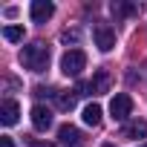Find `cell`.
Instances as JSON below:
<instances>
[{
    "mask_svg": "<svg viewBox=\"0 0 147 147\" xmlns=\"http://www.w3.org/2000/svg\"><path fill=\"white\" fill-rule=\"evenodd\" d=\"M110 113H113L115 121H127L130 113H133V98H130L127 92H118V95L110 101Z\"/></svg>",
    "mask_w": 147,
    "mask_h": 147,
    "instance_id": "277c9868",
    "label": "cell"
},
{
    "mask_svg": "<svg viewBox=\"0 0 147 147\" xmlns=\"http://www.w3.org/2000/svg\"><path fill=\"white\" fill-rule=\"evenodd\" d=\"M87 87H90V95H104L113 87V75L107 69H95V75H92V81H87Z\"/></svg>",
    "mask_w": 147,
    "mask_h": 147,
    "instance_id": "5b68a950",
    "label": "cell"
},
{
    "mask_svg": "<svg viewBox=\"0 0 147 147\" xmlns=\"http://www.w3.org/2000/svg\"><path fill=\"white\" fill-rule=\"evenodd\" d=\"M58 141H61L63 147H78V144H81V130L72 127V124H63V127L58 130Z\"/></svg>",
    "mask_w": 147,
    "mask_h": 147,
    "instance_id": "30bf717a",
    "label": "cell"
},
{
    "mask_svg": "<svg viewBox=\"0 0 147 147\" xmlns=\"http://www.w3.org/2000/svg\"><path fill=\"white\" fill-rule=\"evenodd\" d=\"M3 38L9 43H20L23 40V26H3Z\"/></svg>",
    "mask_w": 147,
    "mask_h": 147,
    "instance_id": "4fadbf2b",
    "label": "cell"
},
{
    "mask_svg": "<svg viewBox=\"0 0 147 147\" xmlns=\"http://www.w3.org/2000/svg\"><path fill=\"white\" fill-rule=\"evenodd\" d=\"M0 147H15V141H12V136H0Z\"/></svg>",
    "mask_w": 147,
    "mask_h": 147,
    "instance_id": "9a60e30c",
    "label": "cell"
},
{
    "mask_svg": "<svg viewBox=\"0 0 147 147\" xmlns=\"http://www.w3.org/2000/svg\"><path fill=\"white\" fill-rule=\"evenodd\" d=\"M20 63H23L26 69H32V72H46V69H49V46L40 43V40L23 46V52H20Z\"/></svg>",
    "mask_w": 147,
    "mask_h": 147,
    "instance_id": "6da1fadb",
    "label": "cell"
},
{
    "mask_svg": "<svg viewBox=\"0 0 147 147\" xmlns=\"http://www.w3.org/2000/svg\"><path fill=\"white\" fill-rule=\"evenodd\" d=\"M141 147H147V144H141Z\"/></svg>",
    "mask_w": 147,
    "mask_h": 147,
    "instance_id": "d6986e66",
    "label": "cell"
},
{
    "mask_svg": "<svg viewBox=\"0 0 147 147\" xmlns=\"http://www.w3.org/2000/svg\"><path fill=\"white\" fill-rule=\"evenodd\" d=\"M18 118H20V104L15 98H6L3 104H0V121H3L6 127H12V124H18Z\"/></svg>",
    "mask_w": 147,
    "mask_h": 147,
    "instance_id": "ba28073f",
    "label": "cell"
},
{
    "mask_svg": "<svg viewBox=\"0 0 147 147\" xmlns=\"http://www.w3.org/2000/svg\"><path fill=\"white\" fill-rule=\"evenodd\" d=\"M84 66H87V55H84V49H66V52H63V58H61V72H63V75L78 78Z\"/></svg>",
    "mask_w": 147,
    "mask_h": 147,
    "instance_id": "7a4b0ae2",
    "label": "cell"
},
{
    "mask_svg": "<svg viewBox=\"0 0 147 147\" xmlns=\"http://www.w3.org/2000/svg\"><path fill=\"white\" fill-rule=\"evenodd\" d=\"M144 136H147V121H141V118L127 121L121 127V138H127V141H136V138H144Z\"/></svg>",
    "mask_w": 147,
    "mask_h": 147,
    "instance_id": "9c48e42d",
    "label": "cell"
},
{
    "mask_svg": "<svg viewBox=\"0 0 147 147\" xmlns=\"http://www.w3.org/2000/svg\"><path fill=\"white\" fill-rule=\"evenodd\" d=\"M92 38H95V46H98L101 52H113V46H115V29H113L107 20H95Z\"/></svg>",
    "mask_w": 147,
    "mask_h": 147,
    "instance_id": "3957f363",
    "label": "cell"
},
{
    "mask_svg": "<svg viewBox=\"0 0 147 147\" xmlns=\"http://www.w3.org/2000/svg\"><path fill=\"white\" fill-rule=\"evenodd\" d=\"M32 127L40 130V133H46V130L52 127V110L43 107V104H35V107H32Z\"/></svg>",
    "mask_w": 147,
    "mask_h": 147,
    "instance_id": "8992f818",
    "label": "cell"
},
{
    "mask_svg": "<svg viewBox=\"0 0 147 147\" xmlns=\"http://www.w3.org/2000/svg\"><path fill=\"white\" fill-rule=\"evenodd\" d=\"M101 147H115V144H110V141H107V144H101Z\"/></svg>",
    "mask_w": 147,
    "mask_h": 147,
    "instance_id": "ac0fdd59",
    "label": "cell"
},
{
    "mask_svg": "<svg viewBox=\"0 0 147 147\" xmlns=\"http://www.w3.org/2000/svg\"><path fill=\"white\" fill-rule=\"evenodd\" d=\"M75 98H78V92H58L55 95V101H58L61 110H72V107H75Z\"/></svg>",
    "mask_w": 147,
    "mask_h": 147,
    "instance_id": "7c38bea8",
    "label": "cell"
},
{
    "mask_svg": "<svg viewBox=\"0 0 147 147\" xmlns=\"http://www.w3.org/2000/svg\"><path fill=\"white\" fill-rule=\"evenodd\" d=\"M29 15H32V23H46L55 15V6L49 3V0H35V3L29 6Z\"/></svg>",
    "mask_w": 147,
    "mask_h": 147,
    "instance_id": "52a82bcc",
    "label": "cell"
},
{
    "mask_svg": "<svg viewBox=\"0 0 147 147\" xmlns=\"http://www.w3.org/2000/svg\"><path fill=\"white\" fill-rule=\"evenodd\" d=\"M81 118H84V124H90V127H98V124H101V107H98V104H87Z\"/></svg>",
    "mask_w": 147,
    "mask_h": 147,
    "instance_id": "8fae6325",
    "label": "cell"
},
{
    "mask_svg": "<svg viewBox=\"0 0 147 147\" xmlns=\"http://www.w3.org/2000/svg\"><path fill=\"white\" fill-rule=\"evenodd\" d=\"M32 147H55V144H46V141H40V144H32Z\"/></svg>",
    "mask_w": 147,
    "mask_h": 147,
    "instance_id": "e0dca14e",
    "label": "cell"
},
{
    "mask_svg": "<svg viewBox=\"0 0 147 147\" xmlns=\"http://www.w3.org/2000/svg\"><path fill=\"white\" fill-rule=\"evenodd\" d=\"M61 38H63V43H69V40H78V32H63Z\"/></svg>",
    "mask_w": 147,
    "mask_h": 147,
    "instance_id": "2e32d148",
    "label": "cell"
},
{
    "mask_svg": "<svg viewBox=\"0 0 147 147\" xmlns=\"http://www.w3.org/2000/svg\"><path fill=\"white\" fill-rule=\"evenodd\" d=\"M110 9H113V15H115V18H127V15H133V12H136V6H133V3H118V0H115Z\"/></svg>",
    "mask_w": 147,
    "mask_h": 147,
    "instance_id": "5bb4252c",
    "label": "cell"
}]
</instances>
